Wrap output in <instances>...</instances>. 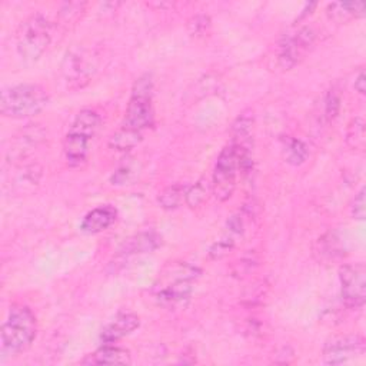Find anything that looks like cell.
<instances>
[{
  "instance_id": "obj_1",
  "label": "cell",
  "mask_w": 366,
  "mask_h": 366,
  "mask_svg": "<svg viewBox=\"0 0 366 366\" xmlns=\"http://www.w3.org/2000/svg\"><path fill=\"white\" fill-rule=\"evenodd\" d=\"M101 123V115L94 109H83L74 116L63 140L65 159L70 167L86 163L89 143L96 136Z\"/></svg>"
},
{
  "instance_id": "obj_2",
  "label": "cell",
  "mask_w": 366,
  "mask_h": 366,
  "mask_svg": "<svg viewBox=\"0 0 366 366\" xmlns=\"http://www.w3.org/2000/svg\"><path fill=\"white\" fill-rule=\"evenodd\" d=\"M48 104V92L39 84L11 86L4 89L0 96V113L12 119H26L39 115Z\"/></svg>"
},
{
  "instance_id": "obj_3",
  "label": "cell",
  "mask_w": 366,
  "mask_h": 366,
  "mask_svg": "<svg viewBox=\"0 0 366 366\" xmlns=\"http://www.w3.org/2000/svg\"><path fill=\"white\" fill-rule=\"evenodd\" d=\"M38 333L36 316L22 304L11 306L8 319L2 326V345L11 353H21L30 348Z\"/></svg>"
},
{
  "instance_id": "obj_4",
  "label": "cell",
  "mask_w": 366,
  "mask_h": 366,
  "mask_svg": "<svg viewBox=\"0 0 366 366\" xmlns=\"http://www.w3.org/2000/svg\"><path fill=\"white\" fill-rule=\"evenodd\" d=\"M52 23L42 13L25 19L16 32V50L26 62L39 60L52 42Z\"/></svg>"
},
{
  "instance_id": "obj_5",
  "label": "cell",
  "mask_w": 366,
  "mask_h": 366,
  "mask_svg": "<svg viewBox=\"0 0 366 366\" xmlns=\"http://www.w3.org/2000/svg\"><path fill=\"white\" fill-rule=\"evenodd\" d=\"M102 65V55L90 46H74L70 49L62 63V76L70 90L84 87Z\"/></svg>"
},
{
  "instance_id": "obj_6",
  "label": "cell",
  "mask_w": 366,
  "mask_h": 366,
  "mask_svg": "<svg viewBox=\"0 0 366 366\" xmlns=\"http://www.w3.org/2000/svg\"><path fill=\"white\" fill-rule=\"evenodd\" d=\"M153 80L149 73L136 79L132 95L126 108L123 128L143 132L145 129L153 125L155 112H153Z\"/></svg>"
},
{
  "instance_id": "obj_7",
  "label": "cell",
  "mask_w": 366,
  "mask_h": 366,
  "mask_svg": "<svg viewBox=\"0 0 366 366\" xmlns=\"http://www.w3.org/2000/svg\"><path fill=\"white\" fill-rule=\"evenodd\" d=\"M239 173V160L235 148L229 143L225 146L218 156L214 180H212V192L218 201H228L236 188V177Z\"/></svg>"
},
{
  "instance_id": "obj_8",
  "label": "cell",
  "mask_w": 366,
  "mask_h": 366,
  "mask_svg": "<svg viewBox=\"0 0 366 366\" xmlns=\"http://www.w3.org/2000/svg\"><path fill=\"white\" fill-rule=\"evenodd\" d=\"M316 39V32L304 26L294 33L285 35L277 48V62L282 70H291L295 67L306 55L309 48Z\"/></svg>"
},
{
  "instance_id": "obj_9",
  "label": "cell",
  "mask_w": 366,
  "mask_h": 366,
  "mask_svg": "<svg viewBox=\"0 0 366 366\" xmlns=\"http://www.w3.org/2000/svg\"><path fill=\"white\" fill-rule=\"evenodd\" d=\"M342 301L348 308L359 309L366 301V267L363 263L343 265L339 269Z\"/></svg>"
},
{
  "instance_id": "obj_10",
  "label": "cell",
  "mask_w": 366,
  "mask_h": 366,
  "mask_svg": "<svg viewBox=\"0 0 366 366\" xmlns=\"http://www.w3.org/2000/svg\"><path fill=\"white\" fill-rule=\"evenodd\" d=\"M366 342L359 335H343L329 339L323 346V360L328 365H343L365 355Z\"/></svg>"
},
{
  "instance_id": "obj_11",
  "label": "cell",
  "mask_w": 366,
  "mask_h": 366,
  "mask_svg": "<svg viewBox=\"0 0 366 366\" xmlns=\"http://www.w3.org/2000/svg\"><path fill=\"white\" fill-rule=\"evenodd\" d=\"M140 326V319L138 315L131 312L118 314L101 332V339L104 343H116L125 336L131 335Z\"/></svg>"
},
{
  "instance_id": "obj_12",
  "label": "cell",
  "mask_w": 366,
  "mask_h": 366,
  "mask_svg": "<svg viewBox=\"0 0 366 366\" xmlns=\"http://www.w3.org/2000/svg\"><path fill=\"white\" fill-rule=\"evenodd\" d=\"M118 218V211L112 205H102L90 211L82 221L80 229L84 233L96 235L111 228Z\"/></svg>"
},
{
  "instance_id": "obj_13",
  "label": "cell",
  "mask_w": 366,
  "mask_h": 366,
  "mask_svg": "<svg viewBox=\"0 0 366 366\" xmlns=\"http://www.w3.org/2000/svg\"><path fill=\"white\" fill-rule=\"evenodd\" d=\"M132 362V355L128 349L115 346L113 343H105L102 348L94 353L87 355L82 363L83 365H129Z\"/></svg>"
},
{
  "instance_id": "obj_14",
  "label": "cell",
  "mask_w": 366,
  "mask_h": 366,
  "mask_svg": "<svg viewBox=\"0 0 366 366\" xmlns=\"http://www.w3.org/2000/svg\"><path fill=\"white\" fill-rule=\"evenodd\" d=\"M162 246V236L156 232H142L128 240L119 249V256L129 257L142 253H150Z\"/></svg>"
},
{
  "instance_id": "obj_15",
  "label": "cell",
  "mask_w": 366,
  "mask_h": 366,
  "mask_svg": "<svg viewBox=\"0 0 366 366\" xmlns=\"http://www.w3.org/2000/svg\"><path fill=\"white\" fill-rule=\"evenodd\" d=\"M329 19L338 23H346L352 19H359L365 16L363 2H333L326 8Z\"/></svg>"
},
{
  "instance_id": "obj_16",
  "label": "cell",
  "mask_w": 366,
  "mask_h": 366,
  "mask_svg": "<svg viewBox=\"0 0 366 366\" xmlns=\"http://www.w3.org/2000/svg\"><path fill=\"white\" fill-rule=\"evenodd\" d=\"M142 142V133L135 132L126 128H121L118 132H115L109 139V146L119 152H128L133 148H136Z\"/></svg>"
},
{
  "instance_id": "obj_17",
  "label": "cell",
  "mask_w": 366,
  "mask_h": 366,
  "mask_svg": "<svg viewBox=\"0 0 366 366\" xmlns=\"http://www.w3.org/2000/svg\"><path fill=\"white\" fill-rule=\"evenodd\" d=\"M33 126L35 125H32V128H26L22 131V136H18L16 146L11 149V155L13 157H22V155L30 150V148H35L43 139V131Z\"/></svg>"
},
{
  "instance_id": "obj_18",
  "label": "cell",
  "mask_w": 366,
  "mask_h": 366,
  "mask_svg": "<svg viewBox=\"0 0 366 366\" xmlns=\"http://www.w3.org/2000/svg\"><path fill=\"white\" fill-rule=\"evenodd\" d=\"M189 187L180 185V183H174V185L167 187L157 198L160 206L166 211H172L179 208V205L182 204V201L185 199L187 196V191Z\"/></svg>"
},
{
  "instance_id": "obj_19",
  "label": "cell",
  "mask_w": 366,
  "mask_h": 366,
  "mask_svg": "<svg viewBox=\"0 0 366 366\" xmlns=\"http://www.w3.org/2000/svg\"><path fill=\"white\" fill-rule=\"evenodd\" d=\"M366 143L365 121L362 118H355L350 121L346 129V145L353 150H363Z\"/></svg>"
},
{
  "instance_id": "obj_20",
  "label": "cell",
  "mask_w": 366,
  "mask_h": 366,
  "mask_svg": "<svg viewBox=\"0 0 366 366\" xmlns=\"http://www.w3.org/2000/svg\"><path fill=\"white\" fill-rule=\"evenodd\" d=\"M308 155H309V150L301 139H288L284 148V156L288 163L294 166H299L308 159Z\"/></svg>"
},
{
  "instance_id": "obj_21",
  "label": "cell",
  "mask_w": 366,
  "mask_h": 366,
  "mask_svg": "<svg viewBox=\"0 0 366 366\" xmlns=\"http://www.w3.org/2000/svg\"><path fill=\"white\" fill-rule=\"evenodd\" d=\"M209 194V187H208V182L206 180H199L198 183H195L194 187L188 188L187 191V196L185 201L188 204L189 208H198L199 205H202Z\"/></svg>"
},
{
  "instance_id": "obj_22",
  "label": "cell",
  "mask_w": 366,
  "mask_h": 366,
  "mask_svg": "<svg viewBox=\"0 0 366 366\" xmlns=\"http://www.w3.org/2000/svg\"><path fill=\"white\" fill-rule=\"evenodd\" d=\"M339 111H340V95L338 94V90L331 89L328 90V94L325 95V99H323V115L331 122L339 115Z\"/></svg>"
},
{
  "instance_id": "obj_23",
  "label": "cell",
  "mask_w": 366,
  "mask_h": 366,
  "mask_svg": "<svg viewBox=\"0 0 366 366\" xmlns=\"http://www.w3.org/2000/svg\"><path fill=\"white\" fill-rule=\"evenodd\" d=\"M189 32L194 36H204L211 29V19L206 15H196L188 23Z\"/></svg>"
},
{
  "instance_id": "obj_24",
  "label": "cell",
  "mask_w": 366,
  "mask_h": 366,
  "mask_svg": "<svg viewBox=\"0 0 366 366\" xmlns=\"http://www.w3.org/2000/svg\"><path fill=\"white\" fill-rule=\"evenodd\" d=\"M84 6V4H65L59 12V16L63 19L65 23L72 22L80 16Z\"/></svg>"
},
{
  "instance_id": "obj_25",
  "label": "cell",
  "mask_w": 366,
  "mask_h": 366,
  "mask_svg": "<svg viewBox=\"0 0 366 366\" xmlns=\"http://www.w3.org/2000/svg\"><path fill=\"white\" fill-rule=\"evenodd\" d=\"M232 249H233V240L229 239V238H225V239H221V240L215 242V243L211 246L209 255H211L214 259H221V257H223L225 255H228Z\"/></svg>"
},
{
  "instance_id": "obj_26",
  "label": "cell",
  "mask_w": 366,
  "mask_h": 366,
  "mask_svg": "<svg viewBox=\"0 0 366 366\" xmlns=\"http://www.w3.org/2000/svg\"><path fill=\"white\" fill-rule=\"evenodd\" d=\"M352 216L357 221H363L366 216V201H365V188H362L357 195L355 196V201L352 204Z\"/></svg>"
},
{
  "instance_id": "obj_27",
  "label": "cell",
  "mask_w": 366,
  "mask_h": 366,
  "mask_svg": "<svg viewBox=\"0 0 366 366\" xmlns=\"http://www.w3.org/2000/svg\"><path fill=\"white\" fill-rule=\"evenodd\" d=\"M319 243L322 245L319 248V253L322 256H328V257H333L335 255H339V249H338V240L333 236H329V239H319Z\"/></svg>"
},
{
  "instance_id": "obj_28",
  "label": "cell",
  "mask_w": 366,
  "mask_h": 366,
  "mask_svg": "<svg viewBox=\"0 0 366 366\" xmlns=\"http://www.w3.org/2000/svg\"><path fill=\"white\" fill-rule=\"evenodd\" d=\"M133 174L131 165H123L121 166L112 176V183L113 185H126L131 180V176Z\"/></svg>"
},
{
  "instance_id": "obj_29",
  "label": "cell",
  "mask_w": 366,
  "mask_h": 366,
  "mask_svg": "<svg viewBox=\"0 0 366 366\" xmlns=\"http://www.w3.org/2000/svg\"><path fill=\"white\" fill-rule=\"evenodd\" d=\"M355 89L356 92H359L360 95H365L366 92V76H365V72L360 70L355 79Z\"/></svg>"
},
{
  "instance_id": "obj_30",
  "label": "cell",
  "mask_w": 366,
  "mask_h": 366,
  "mask_svg": "<svg viewBox=\"0 0 366 366\" xmlns=\"http://www.w3.org/2000/svg\"><path fill=\"white\" fill-rule=\"evenodd\" d=\"M228 228L231 229V232L242 233V229H243L242 219H240L239 216H232V218L228 221Z\"/></svg>"
}]
</instances>
